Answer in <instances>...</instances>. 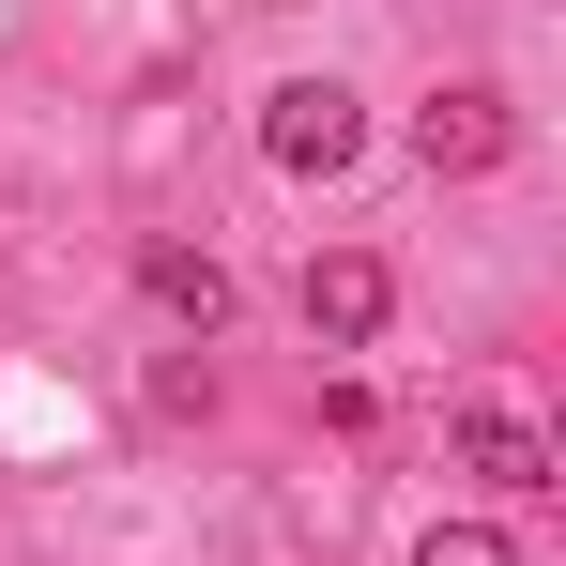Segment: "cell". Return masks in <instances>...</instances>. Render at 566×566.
Segmentation results:
<instances>
[{
    "mask_svg": "<svg viewBox=\"0 0 566 566\" xmlns=\"http://www.w3.org/2000/svg\"><path fill=\"white\" fill-rule=\"evenodd\" d=\"M413 566H521V536H505V521H429Z\"/></svg>",
    "mask_w": 566,
    "mask_h": 566,
    "instance_id": "obj_6",
    "label": "cell"
},
{
    "mask_svg": "<svg viewBox=\"0 0 566 566\" xmlns=\"http://www.w3.org/2000/svg\"><path fill=\"white\" fill-rule=\"evenodd\" d=\"M138 291H154V306H169V322H199V337H214V322H230V261H214V245H169V230H154V245H138Z\"/></svg>",
    "mask_w": 566,
    "mask_h": 566,
    "instance_id": "obj_4",
    "label": "cell"
},
{
    "mask_svg": "<svg viewBox=\"0 0 566 566\" xmlns=\"http://www.w3.org/2000/svg\"><path fill=\"white\" fill-rule=\"evenodd\" d=\"M505 138H521V107L490 93V77H460V93H429V107H413V169H429V185L505 169Z\"/></svg>",
    "mask_w": 566,
    "mask_h": 566,
    "instance_id": "obj_2",
    "label": "cell"
},
{
    "mask_svg": "<svg viewBox=\"0 0 566 566\" xmlns=\"http://www.w3.org/2000/svg\"><path fill=\"white\" fill-rule=\"evenodd\" d=\"M261 154H276L291 185H337V169H353V154H368V107L337 93V77H291V93L261 107Z\"/></svg>",
    "mask_w": 566,
    "mask_h": 566,
    "instance_id": "obj_1",
    "label": "cell"
},
{
    "mask_svg": "<svg viewBox=\"0 0 566 566\" xmlns=\"http://www.w3.org/2000/svg\"><path fill=\"white\" fill-rule=\"evenodd\" d=\"M460 474H474V490H552L536 413H460Z\"/></svg>",
    "mask_w": 566,
    "mask_h": 566,
    "instance_id": "obj_5",
    "label": "cell"
},
{
    "mask_svg": "<svg viewBox=\"0 0 566 566\" xmlns=\"http://www.w3.org/2000/svg\"><path fill=\"white\" fill-rule=\"evenodd\" d=\"M291 306H306V337H322V353H368V337H382V306H398V276H382L368 245H322Z\"/></svg>",
    "mask_w": 566,
    "mask_h": 566,
    "instance_id": "obj_3",
    "label": "cell"
}]
</instances>
